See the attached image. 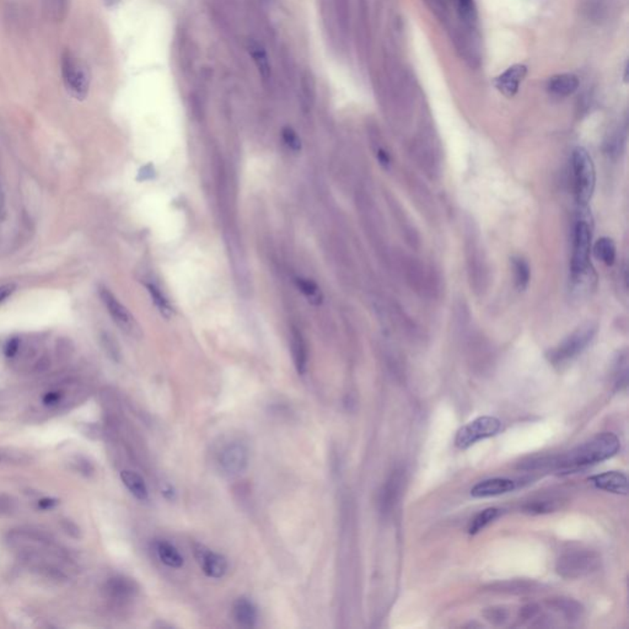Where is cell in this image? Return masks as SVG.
<instances>
[{
  "label": "cell",
  "mask_w": 629,
  "mask_h": 629,
  "mask_svg": "<svg viewBox=\"0 0 629 629\" xmlns=\"http://www.w3.org/2000/svg\"><path fill=\"white\" fill-rule=\"evenodd\" d=\"M621 450V441L613 433H602L585 441L565 455L553 458L552 470L571 473L611 459Z\"/></svg>",
  "instance_id": "6da1fadb"
},
{
  "label": "cell",
  "mask_w": 629,
  "mask_h": 629,
  "mask_svg": "<svg viewBox=\"0 0 629 629\" xmlns=\"http://www.w3.org/2000/svg\"><path fill=\"white\" fill-rule=\"evenodd\" d=\"M571 176L576 202L586 206L594 193L596 174L593 159L586 149L578 147L571 155Z\"/></svg>",
  "instance_id": "7a4b0ae2"
},
{
  "label": "cell",
  "mask_w": 629,
  "mask_h": 629,
  "mask_svg": "<svg viewBox=\"0 0 629 629\" xmlns=\"http://www.w3.org/2000/svg\"><path fill=\"white\" fill-rule=\"evenodd\" d=\"M60 73L68 94L75 100L86 99L90 91V73L88 67L71 51H65L60 59Z\"/></svg>",
  "instance_id": "3957f363"
},
{
  "label": "cell",
  "mask_w": 629,
  "mask_h": 629,
  "mask_svg": "<svg viewBox=\"0 0 629 629\" xmlns=\"http://www.w3.org/2000/svg\"><path fill=\"white\" fill-rule=\"evenodd\" d=\"M601 557L590 549L565 552L556 563V571L565 579H578L589 575L600 568Z\"/></svg>",
  "instance_id": "277c9868"
},
{
  "label": "cell",
  "mask_w": 629,
  "mask_h": 629,
  "mask_svg": "<svg viewBox=\"0 0 629 629\" xmlns=\"http://www.w3.org/2000/svg\"><path fill=\"white\" fill-rule=\"evenodd\" d=\"M590 248H591V228L585 218L576 220L573 236V254H571V274L576 279L586 274L590 265Z\"/></svg>",
  "instance_id": "5b68a950"
},
{
  "label": "cell",
  "mask_w": 629,
  "mask_h": 629,
  "mask_svg": "<svg viewBox=\"0 0 629 629\" xmlns=\"http://www.w3.org/2000/svg\"><path fill=\"white\" fill-rule=\"evenodd\" d=\"M501 430V422L498 418L478 417L472 420L465 427H462L458 431L456 438H455V444L460 449H467V447L475 445L477 441L492 438V436L499 434Z\"/></svg>",
  "instance_id": "8992f818"
},
{
  "label": "cell",
  "mask_w": 629,
  "mask_h": 629,
  "mask_svg": "<svg viewBox=\"0 0 629 629\" xmlns=\"http://www.w3.org/2000/svg\"><path fill=\"white\" fill-rule=\"evenodd\" d=\"M595 331L596 329L593 324H586L576 329L575 332L571 333L568 338H565L558 347L549 352L548 358L554 365L565 364L571 359L575 358L576 355H579L588 347L589 343L594 337Z\"/></svg>",
  "instance_id": "52a82bcc"
},
{
  "label": "cell",
  "mask_w": 629,
  "mask_h": 629,
  "mask_svg": "<svg viewBox=\"0 0 629 629\" xmlns=\"http://www.w3.org/2000/svg\"><path fill=\"white\" fill-rule=\"evenodd\" d=\"M405 483L406 472L402 467L394 468L383 483L379 494V508L385 517L391 515L397 504L400 503L401 497L405 489Z\"/></svg>",
  "instance_id": "ba28073f"
},
{
  "label": "cell",
  "mask_w": 629,
  "mask_h": 629,
  "mask_svg": "<svg viewBox=\"0 0 629 629\" xmlns=\"http://www.w3.org/2000/svg\"><path fill=\"white\" fill-rule=\"evenodd\" d=\"M248 458V449L242 442H230L226 447H224L219 453V470L224 476H239L246 471Z\"/></svg>",
  "instance_id": "9c48e42d"
},
{
  "label": "cell",
  "mask_w": 629,
  "mask_h": 629,
  "mask_svg": "<svg viewBox=\"0 0 629 629\" xmlns=\"http://www.w3.org/2000/svg\"><path fill=\"white\" fill-rule=\"evenodd\" d=\"M100 298L106 306L107 311L119 329L130 335H137L139 332V327L132 313L126 309V306L119 302L117 298L112 294L108 289L104 287L100 288Z\"/></svg>",
  "instance_id": "30bf717a"
},
{
  "label": "cell",
  "mask_w": 629,
  "mask_h": 629,
  "mask_svg": "<svg viewBox=\"0 0 629 629\" xmlns=\"http://www.w3.org/2000/svg\"><path fill=\"white\" fill-rule=\"evenodd\" d=\"M194 554L200 563L202 571L206 575L214 578V579H220L226 574L228 562L222 554L213 552L211 549H208L204 546H200V545L194 548Z\"/></svg>",
  "instance_id": "8fae6325"
},
{
  "label": "cell",
  "mask_w": 629,
  "mask_h": 629,
  "mask_svg": "<svg viewBox=\"0 0 629 629\" xmlns=\"http://www.w3.org/2000/svg\"><path fill=\"white\" fill-rule=\"evenodd\" d=\"M526 74H527L526 65H512L510 68H508L503 74H500L499 77L495 79L494 84L501 94L506 95V97H512L518 93L520 84L523 82Z\"/></svg>",
  "instance_id": "7c38bea8"
},
{
  "label": "cell",
  "mask_w": 629,
  "mask_h": 629,
  "mask_svg": "<svg viewBox=\"0 0 629 629\" xmlns=\"http://www.w3.org/2000/svg\"><path fill=\"white\" fill-rule=\"evenodd\" d=\"M589 482L593 483L596 488L615 494H624L628 492V479L622 472L610 471L601 475H595L589 478Z\"/></svg>",
  "instance_id": "4fadbf2b"
},
{
  "label": "cell",
  "mask_w": 629,
  "mask_h": 629,
  "mask_svg": "<svg viewBox=\"0 0 629 629\" xmlns=\"http://www.w3.org/2000/svg\"><path fill=\"white\" fill-rule=\"evenodd\" d=\"M517 488V482L509 478H490L484 479L482 482L477 483L473 488L471 489V495L475 498H487L495 497L500 494L509 493Z\"/></svg>",
  "instance_id": "5bb4252c"
},
{
  "label": "cell",
  "mask_w": 629,
  "mask_h": 629,
  "mask_svg": "<svg viewBox=\"0 0 629 629\" xmlns=\"http://www.w3.org/2000/svg\"><path fill=\"white\" fill-rule=\"evenodd\" d=\"M540 585L532 580H506L490 584L489 591L498 594L529 595L536 593Z\"/></svg>",
  "instance_id": "9a60e30c"
},
{
  "label": "cell",
  "mask_w": 629,
  "mask_h": 629,
  "mask_svg": "<svg viewBox=\"0 0 629 629\" xmlns=\"http://www.w3.org/2000/svg\"><path fill=\"white\" fill-rule=\"evenodd\" d=\"M108 596L116 601H126L132 599L137 593V586L130 579L124 576L111 578L106 584Z\"/></svg>",
  "instance_id": "2e32d148"
},
{
  "label": "cell",
  "mask_w": 629,
  "mask_h": 629,
  "mask_svg": "<svg viewBox=\"0 0 629 629\" xmlns=\"http://www.w3.org/2000/svg\"><path fill=\"white\" fill-rule=\"evenodd\" d=\"M547 606L553 611L558 612L567 621H578L584 613V607L578 601L569 597H554L547 601Z\"/></svg>",
  "instance_id": "e0dca14e"
},
{
  "label": "cell",
  "mask_w": 629,
  "mask_h": 629,
  "mask_svg": "<svg viewBox=\"0 0 629 629\" xmlns=\"http://www.w3.org/2000/svg\"><path fill=\"white\" fill-rule=\"evenodd\" d=\"M579 86V79L574 74H558L548 80L547 90L551 94L565 97L575 93Z\"/></svg>",
  "instance_id": "ac0fdd59"
},
{
  "label": "cell",
  "mask_w": 629,
  "mask_h": 629,
  "mask_svg": "<svg viewBox=\"0 0 629 629\" xmlns=\"http://www.w3.org/2000/svg\"><path fill=\"white\" fill-rule=\"evenodd\" d=\"M234 617L236 622L242 627H253L257 622V610L252 601L246 597H240L234 604Z\"/></svg>",
  "instance_id": "d6986e66"
},
{
  "label": "cell",
  "mask_w": 629,
  "mask_h": 629,
  "mask_svg": "<svg viewBox=\"0 0 629 629\" xmlns=\"http://www.w3.org/2000/svg\"><path fill=\"white\" fill-rule=\"evenodd\" d=\"M121 479H122V482L126 486V488L128 489L130 493L136 497L137 499L141 500V501L147 499L149 492H147V484L138 473L133 472V471H122L121 472Z\"/></svg>",
  "instance_id": "ffe728a7"
},
{
  "label": "cell",
  "mask_w": 629,
  "mask_h": 629,
  "mask_svg": "<svg viewBox=\"0 0 629 629\" xmlns=\"http://www.w3.org/2000/svg\"><path fill=\"white\" fill-rule=\"evenodd\" d=\"M155 551L160 560L170 568H181L183 565V557L177 551L175 546L166 541L156 542Z\"/></svg>",
  "instance_id": "44dd1931"
},
{
  "label": "cell",
  "mask_w": 629,
  "mask_h": 629,
  "mask_svg": "<svg viewBox=\"0 0 629 629\" xmlns=\"http://www.w3.org/2000/svg\"><path fill=\"white\" fill-rule=\"evenodd\" d=\"M248 54L252 57L254 64L257 67L259 75L263 80H268L272 75L271 63L268 56L265 54V48L259 46L256 42H250L248 45Z\"/></svg>",
  "instance_id": "7402d4cb"
},
{
  "label": "cell",
  "mask_w": 629,
  "mask_h": 629,
  "mask_svg": "<svg viewBox=\"0 0 629 629\" xmlns=\"http://www.w3.org/2000/svg\"><path fill=\"white\" fill-rule=\"evenodd\" d=\"M500 509L498 508H488L484 509L483 512H478L475 518L471 520L468 525V534L470 535H476L481 532L484 527H487L489 523H493L495 519L499 517Z\"/></svg>",
  "instance_id": "603a6c76"
},
{
  "label": "cell",
  "mask_w": 629,
  "mask_h": 629,
  "mask_svg": "<svg viewBox=\"0 0 629 629\" xmlns=\"http://www.w3.org/2000/svg\"><path fill=\"white\" fill-rule=\"evenodd\" d=\"M595 256L606 265H612L616 259V245L608 237H601L595 244Z\"/></svg>",
  "instance_id": "cb8c5ba5"
},
{
  "label": "cell",
  "mask_w": 629,
  "mask_h": 629,
  "mask_svg": "<svg viewBox=\"0 0 629 629\" xmlns=\"http://www.w3.org/2000/svg\"><path fill=\"white\" fill-rule=\"evenodd\" d=\"M293 355H294V363L299 374H305L306 366H307V351L306 346L300 335L294 333L293 337Z\"/></svg>",
  "instance_id": "d4e9b609"
},
{
  "label": "cell",
  "mask_w": 629,
  "mask_h": 629,
  "mask_svg": "<svg viewBox=\"0 0 629 629\" xmlns=\"http://www.w3.org/2000/svg\"><path fill=\"white\" fill-rule=\"evenodd\" d=\"M523 512L531 515H541L548 514L558 509V501L553 499H537L529 501L523 506Z\"/></svg>",
  "instance_id": "484cf974"
},
{
  "label": "cell",
  "mask_w": 629,
  "mask_h": 629,
  "mask_svg": "<svg viewBox=\"0 0 629 629\" xmlns=\"http://www.w3.org/2000/svg\"><path fill=\"white\" fill-rule=\"evenodd\" d=\"M45 4L48 18L52 19L56 23L63 21L67 18L69 0H45Z\"/></svg>",
  "instance_id": "4316f807"
},
{
  "label": "cell",
  "mask_w": 629,
  "mask_h": 629,
  "mask_svg": "<svg viewBox=\"0 0 629 629\" xmlns=\"http://www.w3.org/2000/svg\"><path fill=\"white\" fill-rule=\"evenodd\" d=\"M512 267H514V276H515V284L520 290L527 287L530 282V267L526 261L523 259H512Z\"/></svg>",
  "instance_id": "83f0119b"
},
{
  "label": "cell",
  "mask_w": 629,
  "mask_h": 629,
  "mask_svg": "<svg viewBox=\"0 0 629 629\" xmlns=\"http://www.w3.org/2000/svg\"><path fill=\"white\" fill-rule=\"evenodd\" d=\"M460 18L467 26L476 24L477 10L475 0H456Z\"/></svg>",
  "instance_id": "f1b7e54d"
},
{
  "label": "cell",
  "mask_w": 629,
  "mask_h": 629,
  "mask_svg": "<svg viewBox=\"0 0 629 629\" xmlns=\"http://www.w3.org/2000/svg\"><path fill=\"white\" fill-rule=\"evenodd\" d=\"M483 617L486 618L489 624H494V626H504L509 619V611L506 610V607L493 606L483 611Z\"/></svg>",
  "instance_id": "f546056e"
},
{
  "label": "cell",
  "mask_w": 629,
  "mask_h": 629,
  "mask_svg": "<svg viewBox=\"0 0 629 629\" xmlns=\"http://www.w3.org/2000/svg\"><path fill=\"white\" fill-rule=\"evenodd\" d=\"M147 290H149V293L152 295V299H153L154 304L159 309V311L161 312L164 316H166V318H169L172 310H171V306L170 304H169V301L165 298L164 294L160 292V289L156 288L154 284H147Z\"/></svg>",
  "instance_id": "4dcf8cb0"
},
{
  "label": "cell",
  "mask_w": 629,
  "mask_h": 629,
  "mask_svg": "<svg viewBox=\"0 0 629 629\" xmlns=\"http://www.w3.org/2000/svg\"><path fill=\"white\" fill-rule=\"evenodd\" d=\"M296 284H298V288L300 289L309 299H311V301H316V302L320 301V290L315 283L309 279H304V278H298Z\"/></svg>",
  "instance_id": "1f68e13d"
},
{
  "label": "cell",
  "mask_w": 629,
  "mask_h": 629,
  "mask_svg": "<svg viewBox=\"0 0 629 629\" xmlns=\"http://www.w3.org/2000/svg\"><path fill=\"white\" fill-rule=\"evenodd\" d=\"M423 1L436 18L439 19L440 21H447L449 19V9H447L445 0H423Z\"/></svg>",
  "instance_id": "d6a6232c"
},
{
  "label": "cell",
  "mask_w": 629,
  "mask_h": 629,
  "mask_svg": "<svg viewBox=\"0 0 629 629\" xmlns=\"http://www.w3.org/2000/svg\"><path fill=\"white\" fill-rule=\"evenodd\" d=\"M16 500L8 494L0 493V517H9L16 510Z\"/></svg>",
  "instance_id": "836d02e7"
},
{
  "label": "cell",
  "mask_w": 629,
  "mask_h": 629,
  "mask_svg": "<svg viewBox=\"0 0 629 629\" xmlns=\"http://www.w3.org/2000/svg\"><path fill=\"white\" fill-rule=\"evenodd\" d=\"M283 141L288 145L289 149L299 152L301 149L300 138L295 133L294 130L289 127H285L282 132Z\"/></svg>",
  "instance_id": "e575fe53"
},
{
  "label": "cell",
  "mask_w": 629,
  "mask_h": 629,
  "mask_svg": "<svg viewBox=\"0 0 629 629\" xmlns=\"http://www.w3.org/2000/svg\"><path fill=\"white\" fill-rule=\"evenodd\" d=\"M538 615H540V606L536 604H529V605L523 606V608L520 610L519 619L521 622H526V621L535 619Z\"/></svg>",
  "instance_id": "d590c367"
},
{
  "label": "cell",
  "mask_w": 629,
  "mask_h": 629,
  "mask_svg": "<svg viewBox=\"0 0 629 629\" xmlns=\"http://www.w3.org/2000/svg\"><path fill=\"white\" fill-rule=\"evenodd\" d=\"M63 397L64 394L60 391H48L47 394H45V396L42 397V403L49 408L57 407L63 401Z\"/></svg>",
  "instance_id": "8d00e7d4"
},
{
  "label": "cell",
  "mask_w": 629,
  "mask_h": 629,
  "mask_svg": "<svg viewBox=\"0 0 629 629\" xmlns=\"http://www.w3.org/2000/svg\"><path fill=\"white\" fill-rule=\"evenodd\" d=\"M19 349H20V338L12 337V340L6 342L5 348H4L6 358H14L18 354Z\"/></svg>",
  "instance_id": "74e56055"
},
{
  "label": "cell",
  "mask_w": 629,
  "mask_h": 629,
  "mask_svg": "<svg viewBox=\"0 0 629 629\" xmlns=\"http://www.w3.org/2000/svg\"><path fill=\"white\" fill-rule=\"evenodd\" d=\"M16 290V284L6 283L0 285V304H3L6 299H9Z\"/></svg>",
  "instance_id": "f35d334b"
},
{
  "label": "cell",
  "mask_w": 629,
  "mask_h": 629,
  "mask_svg": "<svg viewBox=\"0 0 629 629\" xmlns=\"http://www.w3.org/2000/svg\"><path fill=\"white\" fill-rule=\"evenodd\" d=\"M62 526H63V530L68 535L74 537V538H79L80 537V529L78 526L77 523H73L71 520H63L62 521Z\"/></svg>",
  "instance_id": "ab89813d"
},
{
  "label": "cell",
  "mask_w": 629,
  "mask_h": 629,
  "mask_svg": "<svg viewBox=\"0 0 629 629\" xmlns=\"http://www.w3.org/2000/svg\"><path fill=\"white\" fill-rule=\"evenodd\" d=\"M57 504H58V500L54 499V498H43V499L38 500L37 506L41 510H51Z\"/></svg>",
  "instance_id": "60d3db41"
},
{
  "label": "cell",
  "mask_w": 629,
  "mask_h": 629,
  "mask_svg": "<svg viewBox=\"0 0 629 629\" xmlns=\"http://www.w3.org/2000/svg\"><path fill=\"white\" fill-rule=\"evenodd\" d=\"M377 158H379L380 163H381L383 166H388V165H390V158H388V155L386 152H383V150H379V153H377Z\"/></svg>",
  "instance_id": "b9f144b4"
},
{
  "label": "cell",
  "mask_w": 629,
  "mask_h": 629,
  "mask_svg": "<svg viewBox=\"0 0 629 629\" xmlns=\"http://www.w3.org/2000/svg\"><path fill=\"white\" fill-rule=\"evenodd\" d=\"M119 3H121V0H105V5H106L107 8H115V6H117Z\"/></svg>",
  "instance_id": "7bdbcfd3"
},
{
  "label": "cell",
  "mask_w": 629,
  "mask_h": 629,
  "mask_svg": "<svg viewBox=\"0 0 629 629\" xmlns=\"http://www.w3.org/2000/svg\"><path fill=\"white\" fill-rule=\"evenodd\" d=\"M8 460H9V456H8L5 453H1V451H0V462L8 461Z\"/></svg>",
  "instance_id": "ee69618b"
}]
</instances>
